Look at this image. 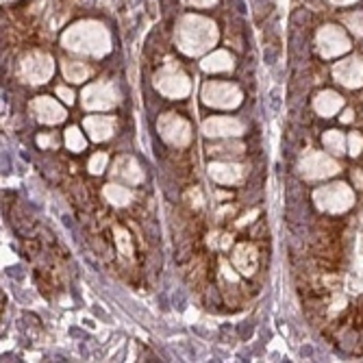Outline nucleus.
<instances>
[{
  "instance_id": "1",
  "label": "nucleus",
  "mask_w": 363,
  "mask_h": 363,
  "mask_svg": "<svg viewBox=\"0 0 363 363\" xmlns=\"http://www.w3.org/2000/svg\"><path fill=\"white\" fill-rule=\"evenodd\" d=\"M177 46L187 57H198L211 50L218 42V26L203 16H183L177 24Z\"/></svg>"
},
{
  "instance_id": "2",
  "label": "nucleus",
  "mask_w": 363,
  "mask_h": 363,
  "mask_svg": "<svg viewBox=\"0 0 363 363\" xmlns=\"http://www.w3.org/2000/svg\"><path fill=\"white\" fill-rule=\"evenodd\" d=\"M61 44L72 52L91 55V57H105L111 50L109 30L101 22L94 20H83L72 24L63 33Z\"/></svg>"
},
{
  "instance_id": "3",
  "label": "nucleus",
  "mask_w": 363,
  "mask_h": 363,
  "mask_svg": "<svg viewBox=\"0 0 363 363\" xmlns=\"http://www.w3.org/2000/svg\"><path fill=\"white\" fill-rule=\"evenodd\" d=\"M313 203L318 209L328 211V213H344L352 207L354 203V194L346 183H333V185H324L313 191Z\"/></svg>"
},
{
  "instance_id": "4",
  "label": "nucleus",
  "mask_w": 363,
  "mask_h": 363,
  "mask_svg": "<svg viewBox=\"0 0 363 363\" xmlns=\"http://www.w3.org/2000/svg\"><path fill=\"white\" fill-rule=\"evenodd\" d=\"M55 72V61L46 52H28L20 61V79L28 85H42Z\"/></svg>"
},
{
  "instance_id": "5",
  "label": "nucleus",
  "mask_w": 363,
  "mask_h": 363,
  "mask_svg": "<svg viewBox=\"0 0 363 363\" xmlns=\"http://www.w3.org/2000/svg\"><path fill=\"white\" fill-rule=\"evenodd\" d=\"M155 89L168 98H185L191 89L189 79L179 70L177 63H168L155 74Z\"/></svg>"
},
{
  "instance_id": "6",
  "label": "nucleus",
  "mask_w": 363,
  "mask_h": 363,
  "mask_svg": "<svg viewBox=\"0 0 363 363\" xmlns=\"http://www.w3.org/2000/svg\"><path fill=\"white\" fill-rule=\"evenodd\" d=\"M242 91L238 85L211 81L203 87V103L216 109H235L242 103Z\"/></svg>"
},
{
  "instance_id": "7",
  "label": "nucleus",
  "mask_w": 363,
  "mask_h": 363,
  "mask_svg": "<svg viewBox=\"0 0 363 363\" xmlns=\"http://www.w3.org/2000/svg\"><path fill=\"white\" fill-rule=\"evenodd\" d=\"M298 172L303 179L307 181H320V179H328V177H335L340 172L337 161L326 157L324 152H307L301 159V166Z\"/></svg>"
},
{
  "instance_id": "8",
  "label": "nucleus",
  "mask_w": 363,
  "mask_h": 363,
  "mask_svg": "<svg viewBox=\"0 0 363 363\" xmlns=\"http://www.w3.org/2000/svg\"><path fill=\"white\" fill-rule=\"evenodd\" d=\"M81 101L87 111H107L118 105L120 96H118V89L109 83H94L83 89Z\"/></svg>"
},
{
  "instance_id": "9",
  "label": "nucleus",
  "mask_w": 363,
  "mask_h": 363,
  "mask_svg": "<svg viewBox=\"0 0 363 363\" xmlns=\"http://www.w3.org/2000/svg\"><path fill=\"white\" fill-rule=\"evenodd\" d=\"M157 130L168 144L179 146V148H183L191 142V126L187 124V120L179 118L177 113L161 116L157 122Z\"/></svg>"
},
{
  "instance_id": "10",
  "label": "nucleus",
  "mask_w": 363,
  "mask_h": 363,
  "mask_svg": "<svg viewBox=\"0 0 363 363\" xmlns=\"http://www.w3.org/2000/svg\"><path fill=\"white\" fill-rule=\"evenodd\" d=\"M315 44H318L320 55L326 57V59L340 57V55L350 50L348 35L342 28H337V26H324V28H320L318 38H315Z\"/></svg>"
},
{
  "instance_id": "11",
  "label": "nucleus",
  "mask_w": 363,
  "mask_h": 363,
  "mask_svg": "<svg viewBox=\"0 0 363 363\" xmlns=\"http://www.w3.org/2000/svg\"><path fill=\"white\" fill-rule=\"evenodd\" d=\"M333 77L344 87H350V89L361 87L363 85V59L361 57H348V59L335 63Z\"/></svg>"
},
{
  "instance_id": "12",
  "label": "nucleus",
  "mask_w": 363,
  "mask_h": 363,
  "mask_svg": "<svg viewBox=\"0 0 363 363\" xmlns=\"http://www.w3.org/2000/svg\"><path fill=\"white\" fill-rule=\"evenodd\" d=\"M30 113L42 124H59L65 120V109L48 96H40L30 103Z\"/></svg>"
},
{
  "instance_id": "13",
  "label": "nucleus",
  "mask_w": 363,
  "mask_h": 363,
  "mask_svg": "<svg viewBox=\"0 0 363 363\" xmlns=\"http://www.w3.org/2000/svg\"><path fill=\"white\" fill-rule=\"evenodd\" d=\"M207 138H238L244 133V124L238 118H209L203 124Z\"/></svg>"
},
{
  "instance_id": "14",
  "label": "nucleus",
  "mask_w": 363,
  "mask_h": 363,
  "mask_svg": "<svg viewBox=\"0 0 363 363\" xmlns=\"http://www.w3.org/2000/svg\"><path fill=\"white\" fill-rule=\"evenodd\" d=\"M111 177L113 179H120L128 185H138L144 181V172L140 168V163L133 159V157H120L116 163H113V168H111Z\"/></svg>"
},
{
  "instance_id": "15",
  "label": "nucleus",
  "mask_w": 363,
  "mask_h": 363,
  "mask_svg": "<svg viewBox=\"0 0 363 363\" xmlns=\"http://www.w3.org/2000/svg\"><path fill=\"white\" fill-rule=\"evenodd\" d=\"M209 177L216 183H220V185H235V183L242 181L244 168L238 166V163H222V161H218V163H211V166H209Z\"/></svg>"
},
{
  "instance_id": "16",
  "label": "nucleus",
  "mask_w": 363,
  "mask_h": 363,
  "mask_svg": "<svg viewBox=\"0 0 363 363\" xmlns=\"http://www.w3.org/2000/svg\"><path fill=\"white\" fill-rule=\"evenodd\" d=\"M83 126L94 142H105L113 135L116 122L111 118H105V116H89V118H85Z\"/></svg>"
},
{
  "instance_id": "17",
  "label": "nucleus",
  "mask_w": 363,
  "mask_h": 363,
  "mask_svg": "<svg viewBox=\"0 0 363 363\" xmlns=\"http://www.w3.org/2000/svg\"><path fill=\"white\" fill-rule=\"evenodd\" d=\"M233 263L235 268L244 274V277H250L257 272V263H259V257H257V250L255 246L250 244H240L233 252Z\"/></svg>"
},
{
  "instance_id": "18",
  "label": "nucleus",
  "mask_w": 363,
  "mask_h": 363,
  "mask_svg": "<svg viewBox=\"0 0 363 363\" xmlns=\"http://www.w3.org/2000/svg\"><path fill=\"white\" fill-rule=\"evenodd\" d=\"M342 107H344V98L340 94H335V91H328V89L322 91V94H318L315 101H313V109L322 118L335 116L337 111H342Z\"/></svg>"
},
{
  "instance_id": "19",
  "label": "nucleus",
  "mask_w": 363,
  "mask_h": 363,
  "mask_svg": "<svg viewBox=\"0 0 363 363\" xmlns=\"http://www.w3.org/2000/svg\"><path fill=\"white\" fill-rule=\"evenodd\" d=\"M201 65L205 72H228V70H233V57L226 50H213L211 55L203 59Z\"/></svg>"
},
{
  "instance_id": "20",
  "label": "nucleus",
  "mask_w": 363,
  "mask_h": 363,
  "mask_svg": "<svg viewBox=\"0 0 363 363\" xmlns=\"http://www.w3.org/2000/svg\"><path fill=\"white\" fill-rule=\"evenodd\" d=\"M103 196L107 198V201H109L111 205H116V207H124V205H128L130 201H133V194H130L126 187H122V185H116V183H111V185H105V189H103Z\"/></svg>"
},
{
  "instance_id": "21",
  "label": "nucleus",
  "mask_w": 363,
  "mask_h": 363,
  "mask_svg": "<svg viewBox=\"0 0 363 363\" xmlns=\"http://www.w3.org/2000/svg\"><path fill=\"white\" fill-rule=\"evenodd\" d=\"M91 74V70L81 61H63V77L72 81V83H83L87 77Z\"/></svg>"
},
{
  "instance_id": "22",
  "label": "nucleus",
  "mask_w": 363,
  "mask_h": 363,
  "mask_svg": "<svg viewBox=\"0 0 363 363\" xmlns=\"http://www.w3.org/2000/svg\"><path fill=\"white\" fill-rule=\"evenodd\" d=\"M322 140H324V146L331 152H335V155L346 152V140H344V135L340 133V130H326Z\"/></svg>"
},
{
  "instance_id": "23",
  "label": "nucleus",
  "mask_w": 363,
  "mask_h": 363,
  "mask_svg": "<svg viewBox=\"0 0 363 363\" xmlns=\"http://www.w3.org/2000/svg\"><path fill=\"white\" fill-rule=\"evenodd\" d=\"M65 146H68L70 150H74V152L85 150V138H83V133L79 128L70 126L68 130H65Z\"/></svg>"
},
{
  "instance_id": "24",
  "label": "nucleus",
  "mask_w": 363,
  "mask_h": 363,
  "mask_svg": "<svg viewBox=\"0 0 363 363\" xmlns=\"http://www.w3.org/2000/svg\"><path fill=\"white\" fill-rule=\"evenodd\" d=\"M348 287L350 291H363V255H359L354 261V270L348 279Z\"/></svg>"
},
{
  "instance_id": "25",
  "label": "nucleus",
  "mask_w": 363,
  "mask_h": 363,
  "mask_svg": "<svg viewBox=\"0 0 363 363\" xmlns=\"http://www.w3.org/2000/svg\"><path fill=\"white\" fill-rule=\"evenodd\" d=\"M107 163H109V157L105 155V152H98V155H94L91 159H89V172L91 174H103L105 172V168H107Z\"/></svg>"
},
{
  "instance_id": "26",
  "label": "nucleus",
  "mask_w": 363,
  "mask_h": 363,
  "mask_svg": "<svg viewBox=\"0 0 363 363\" xmlns=\"http://www.w3.org/2000/svg\"><path fill=\"white\" fill-rule=\"evenodd\" d=\"M346 26L354 33V35H363V11H354L344 18Z\"/></svg>"
},
{
  "instance_id": "27",
  "label": "nucleus",
  "mask_w": 363,
  "mask_h": 363,
  "mask_svg": "<svg viewBox=\"0 0 363 363\" xmlns=\"http://www.w3.org/2000/svg\"><path fill=\"white\" fill-rule=\"evenodd\" d=\"M116 242H118L120 252H122L124 257H130V255H133V246H130V240H128V233H126V230L116 228Z\"/></svg>"
},
{
  "instance_id": "28",
  "label": "nucleus",
  "mask_w": 363,
  "mask_h": 363,
  "mask_svg": "<svg viewBox=\"0 0 363 363\" xmlns=\"http://www.w3.org/2000/svg\"><path fill=\"white\" fill-rule=\"evenodd\" d=\"M348 152L352 155V157H359L361 155V150H363V138L359 135V133H350L348 135Z\"/></svg>"
},
{
  "instance_id": "29",
  "label": "nucleus",
  "mask_w": 363,
  "mask_h": 363,
  "mask_svg": "<svg viewBox=\"0 0 363 363\" xmlns=\"http://www.w3.org/2000/svg\"><path fill=\"white\" fill-rule=\"evenodd\" d=\"M211 152H242L244 150V146L242 144H222V146H211L209 148Z\"/></svg>"
},
{
  "instance_id": "30",
  "label": "nucleus",
  "mask_w": 363,
  "mask_h": 363,
  "mask_svg": "<svg viewBox=\"0 0 363 363\" xmlns=\"http://www.w3.org/2000/svg\"><path fill=\"white\" fill-rule=\"evenodd\" d=\"M57 96H61L63 103H74V91H70L68 87H57Z\"/></svg>"
},
{
  "instance_id": "31",
  "label": "nucleus",
  "mask_w": 363,
  "mask_h": 363,
  "mask_svg": "<svg viewBox=\"0 0 363 363\" xmlns=\"http://www.w3.org/2000/svg\"><path fill=\"white\" fill-rule=\"evenodd\" d=\"M183 3L189 7H211L216 0H183Z\"/></svg>"
},
{
  "instance_id": "32",
  "label": "nucleus",
  "mask_w": 363,
  "mask_h": 363,
  "mask_svg": "<svg viewBox=\"0 0 363 363\" xmlns=\"http://www.w3.org/2000/svg\"><path fill=\"white\" fill-rule=\"evenodd\" d=\"M38 144H40V146H57V140L50 138V135H40V138H38Z\"/></svg>"
},
{
  "instance_id": "33",
  "label": "nucleus",
  "mask_w": 363,
  "mask_h": 363,
  "mask_svg": "<svg viewBox=\"0 0 363 363\" xmlns=\"http://www.w3.org/2000/svg\"><path fill=\"white\" fill-rule=\"evenodd\" d=\"M352 179L357 181V187H361V189H363V172L354 170V172H352Z\"/></svg>"
},
{
  "instance_id": "34",
  "label": "nucleus",
  "mask_w": 363,
  "mask_h": 363,
  "mask_svg": "<svg viewBox=\"0 0 363 363\" xmlns=\"http://www.w3.org/2000/svg\"><path fill=\"white\" fill-rule=\"evenodd\" d=\"M352 118H354L352 109H346V111L342 113V122H352Z\"/></svg>"
},
{
  "instance_id": "35",
  "label": "nucleus",
  "mask_w": 363,
  "mask_h": 363,
  "mask_svg": "<svg viewBox=\"0 0 363 363\" xmlns=\"http://www.w3.org/2000/svg\"><path fill=\"white\" fill-rule=\"evenodd\" d=\"M331 3H335V5H350V3H354V0H331Z\"/></svg>"
},
{
  "instance_id": "36",
  "label": "nucleus",
  "mask_w": 363,
  "mask_h": 363,
  "mask_svg": "<svg viewBox=\"0 0 363 363\" xmlns=\"http://www.w3.org/2000/svg\"><path fill=\"white\" fill-rule=\"evenodd\" d=\"M359 255H363V233H361V240H359Z\"/></svg>"
}]
</instances>
